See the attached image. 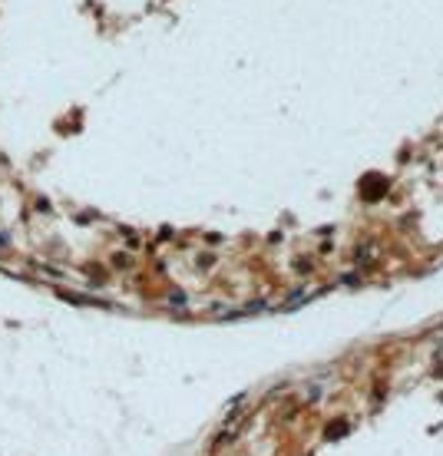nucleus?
I'll list each match as a JSON object with an SVG mask.
<instances>
[{
    "label": "nucleus",
    "mask_w": 443,
    "mask_h": 456,
    "mask_svg": "<svg viewBox=\"0 0 443 456\" xmlns=\"http://www.w3.org/2000/svg\"><path fill=\"white\" fill-rule=\"evenodd\" d=\"M0 248H7V235H0Z\"/></svg>",
    "instance_id": "obj_1"
}]
</instances>
